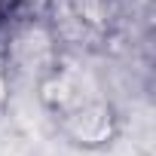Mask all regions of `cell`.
Masks as SVG:
<instances>
[{
	"label": "cell",
	"mask_w": 156,
	"mask_h": 156,
	"mask_svg": "<svg viewBox=\"0 0 156 156\" xmlns=\"http://www.w3.org/2000/svg\"><path fill=\"white\" fill-rule=\"evenodd\" d=\"M58 37L46 19H22L9 22L6 19V37H3V70L12 76H25V80H40V76L55 67L58 58Z\"/></svg>",
	"instance_id": "obj_1"
},
{
	"label": "cell",
	"mask_w": 156,
	"mask_h": 156,
	"mask_svg": "<svg viewBox=\"0 0 156 156\" xmlns=\"http://www.w3.org/2000/svg\"><path fill=\"white\" fill-rule=\"evenodd\" d=\"M55 119H58V135L67 144L83 147V150H101L113 144L119 135V113L104 98H89L83 104L58 113Z\"/></svg>",
	"instance_id": "obj_2"
},
{
	"label": "cell",
	"mask_w": 156,
	"mask_h": 156,
	"mask_svg": "<svg viewBox=\"0 0 156 156\" xmlns=\"http://www.w3.org/2000/svg\"><path fill=\"white\" fill-rule=\"evenodd\" d=\"M34 86H37L40 104H43L52 116H58V113H64V110H70V107H76V104L95 98V95H89V83L83 80V73L64 67L61 61H58L55 67H49Z\"/></svg>",
	"instance_id": "obj_3"
},
{
	"label": "cell",
	"mask_w": 156,
	"mask_h": 156,
	"mask_svg": "<svg viewBox=\"0 0 156 156\" xmlns=\"http://www.w3.org/2000/svg\"><path fill=\"white\" fill-rule=\"evenodd\" d=\"M52 9V0H6L3 19L22 22V19H46Z\"/></svg>",
	"instance_id": "obj_4"
},
{
	"label": "cell",
	"mask_w": 156,
	"mask_h": 156,
	"mask_svg": "<svg viewBox=\"0 0 156 156\" xmlns=\"http://www.w3.org/2000/svg\"><path fill=\"white\" fill-rule=\"evenodd\" d=\"M9 73L3 70V64H0V116H3V110L9 107Z\"/></svg>",
	"instance_id": "obj_5"
},
{
	"label": "cell",
	"mask_w": 156,
	"mask_h": 156,
	"mask_svg": "<svg viewBox=\"0 0 156 156\" xmlns=\"http://www.w3.org/2000/svg\"><path fill=\"white\" fill-rule=\"evenodd\" d=\"M3 6H6V0H0V19H3Z\"/></svg>",
	"instance_id": "obj_6"
}]
</instances>
